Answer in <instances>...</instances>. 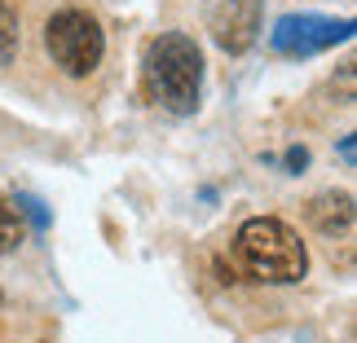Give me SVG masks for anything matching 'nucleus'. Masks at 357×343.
Here are the masks:
<instances>
[{
    "label": "nucleus",
    "instance_id": "nucleus-1",
    "mask_svg": "<svg viewBox=\"0 0 357 343\" xmlns=\"http://www.w3.org/2000/svg\"><path fill=\"white\" fill-rule=\"evenodd\" d=\"M234 255L247 269V278L269 282V286H291L309 273L305 242L278 216H252V221H243L238 238H234Z\"/></svg>",
    "mask_w": 357,
    "mask_h": 343
},
{
    "label": "nucleus",
    "instance_id": "nucleus-2",
    "mask_svg": "<svg viewBox=\"0 0 357 343\" xmlns=\"http://www.w3.org/2000/svg\"><path fill=\"white\" fill-rule=\"evenodd\" d=\"M146 79L163 111L195 115L203 97V53L185 31H163L146 49Z\"/></svg>",
    "mask_w": 357,
    "mask_h": 343
},
{
    "label": "nucleus",
    "instance_id": "nucleus-3",
    "mask_svg": "<svg viewBox=\"0 0 357 343\" xmlns=\"http://www.w3.org/2000/svg\"><path fill=\"white\" fill-rule=\"evenodd\" d=\"M45 49L62 75L84 79L106 58V31L89 9H58L45 26Z\"/></svg>",
    "mask_w": 357,
    "mask_h": 343
},
{
    "label": "nucleus",
    "instance_id": "nucleus-4",
    "mask_svg": "<svg viewBox=\"0 0 357 343\" xmlns=\"http://www.w3.org/2000/svg\"><path fill=\"white\" fill-rule=\"evenodd\" d=\"M353 40V18H326V13H287L273 22L269 49L278 58H313Z\"/></svg>",
    "mask_w": 357,
    "mask_h": 343
},
{
    "label": "nucleus",
    "instance_id": "nucleus-5",
    "mask_svg": "<svg viewBox=\"0 0 357 343\" xmlns=\"http://www.w3.org/2000/svg\"><path fill=\"white\" fill-rule=\"evenodd\" d=\"M256 35H260V0H225L212 13V40L229 58L247 53L256 45Z\"/></svg>",
    "mask_w": 357,
    "mask_h": 343
},
{
    "label": "nucleus",
    "instance_id": "nucleus-6",
    "mask_svg": "<svg viewBox=\"0 0 357 343\" xmlns=\"http://www.w3.org/2000/svg\"><path fill=\"white\" fill-rule=\"evenodd\" d=\"M309 225L318 229V233H326V238H335V233H349L353 229V194H318L309 202Z\"/></svg>",
    "mask_w": 357,
    "mask_h": 343
},
{
    "label": "nucleus",
    "instance_id": "nucleus-7",
    "mask_svg": "<svg viewBox=\"0 0 357 343\" xmlns=\"http://www.w3.org/2000/svg\"><path fill=\"white\" fill-rule=\"evenodd\" d=\"M26 238V225H22V212H13L0 202V255H9V251H18Z\"/></svg>",
    "mask_w": 357,
    "mask_h": 343
},
{
    "label": "nucleus",
    "instance_id": "nucleus-8",
    "mask_svg": "<svg viewBox=\"0 0 357 343\" xmlns=\"http://www.w3.org/2000/svg\"><path fill=\"white\" fill-rule=\"evenodd\" d=\"M13 53H18V13L0 0V66H9Z\"/></svg>",
    "mask_w": 357,
    "mask_h": 343
},
{
    "label": "nucleus",
    "instance_id": "nucleus-9",
    "mask_svg": "<svg viewBox=\"0 0 357 343\" xmlns=\"http://www.w3.org/2000/svg\"><path fill=\"white\" fill-rule=\"evenodd\" d=\"M305 163H309V150H287V168L291 172H300Z\"/></svg>",
    "mask_w": 357,
    "mask_h": 343
},
{
    "label": "nucleus",
    "instance_id": "nucleus-10",
    "mask_svg": "<svg viewBox=\"0 0 357 343\" xmlns=\"http://www.w3.org/2000/svg\"><path fill=\"white\" fill-rule=\"evenodd\" d=\"M340 159H344L349 168H353V136H344V145H340Z\"/></svg>",
    "mask_w": 357,
    "mask_h": 343
}]
</instances>
